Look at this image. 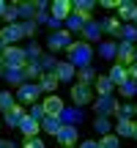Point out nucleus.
Returning a JSON list of instances; mask_svg holds the SVG:
<instances>
[{"instance_id":"1","label":"nucleus","mask_w":137,"mask_h":148,"mask_svg":"<svg viewBox=\"0 0 137 148\" xmlns=\"http://www.w3.org/2000/svg\"><path fill=\"white\" fill-rule=\"evenodd\" d=\"M66 52H68V63H71L74 69H88L90 60H93V47H90V41H74Z\"/></svg>"},{"instance_id":"2","label":"nucleus","mask_w":137,"mask_h":148,"mask_svg":"<svg viewBox=\"0 0 137 148\" xmlns=\"http://www.w3.org/2000/svg\"><path fill=\"white\" fill-rule=\"evenodd\" d=\"M3 66L5 69H25L27 66V55L22 47H8L3 52Z\"/></svg>"},{"instance_id":"3","label":"nucleus","mask_w":137,"mask_h":148,"mask_svg":"<svg viewBox=\"0 0 137 148\" xmlns=\"http://www.w3.org/2000/svg\"><path fill=\"white\" fill-rule=\"evenodd\" d=\"M90 88H93V85H85V82H77L71 88V101L79 107V110H82L85 104H93V90Z\"/></svg>"},{"instance_id":"4","label":"nucleus","mask_w":137,"mask_h":148,"mask_svg":"<svg viewBox=\"0 0 137 148\" xmlns=\"http://www.w3.org/2000/svg\"><path fill=\"white\" fill-rule=\"evenodd\" d=\"M38 96H41L38 82H25V85H19V90H16V101H19V104H36Z\"/></svg>"},{"instance_id":"5","label":"nucleus","mask_w":137,"mask_h":148,"mask_svg":"<svg viewBox=\"0 0 137 148\" xmlns=\"http://www.w3.org/2000/svg\"><path fill=\"white\" fill-rule=\"evenodd\" d=\"M71 44H74V41H71V33H68L66 27H63V30L49 33V38H47V47H49V49H68Z\"/></svg>"},{"instance_id":"6","label":"nucleus","mask_w":137,"mask_h":148,"mask_svg":"<svg viewBox=\"0 0 137 148\" xmlns=\"http://www.w3.org/2000/svg\"><path fill=\"white\" fill-rule=\"evenodd\" d=\"M115 63L126 66V69L134 63V44H129V41H121V44H118V49H115Z\"/></svg>"},{"instance_id":"7","label":"nucleus","mask_w":137,"mask_h":148,"mask_svg":"<svg viewBox=\"0 0 137 148\" xmlns=\"http://www.w3.org/2000/svg\"><path fill=\"white\" fill-rule=\"evenodd\" d=\"M77 137H79L77 126H68V123H63V129H60V132L55 134V140L60 143V148H68V145H74V143H77Z\"/></svg>"},{"instance_id":"8","label":"nucleus","mask_w":137,"mask_h":148,"mask_svg":"<svg viewBox=\"0 0 137 148\" xmlns=\"http://www.w3.org/2000/svg\"><path fill=\"white\" fill-rule=\"evenodd\" d=\"M49 14H52V19L66 22L68 16H71V0H55V3L49 5Z\"/></svg>"},{"instance_id":"9","label":"nucleus","mask_w":137,"mask_h":148,"mask_svg":"<svg viewBox=\"0 0 137 148\" xmlns=\"http://www.w3.org/2000/svg\"><path fill=\"white\" fill-rule=\"evenodd\" d=\"M118 101L112 99V96H99V99H93V110L99 112V115H107L110 118V112H115Z\"/></svg>"},{"instance_id":"10","label":"nucleus","mask_w":137,"mask_h":148,"mask_svg":"<svg viewBox=\"0 0 137 148\" xmlns=\"http://www.w3.org/2000/svg\"><path fill=\"white\" fill-rule=\"evenodd\" d=\"M22 118H25V104H14L8 112H3V123H5V126H16V129H19Z\"/></svg>"},{"instance_id":"11","label":"nucleus","mask_w":137,"mask_h":148,"mask_svg":"<svg viewBox=\"0 0 137 148\" xmlns=\"http://www.w3.org/2000/svg\"><path fill=\"white\" fill-rule=\"evenodd\" d=\"M93 0H74L71 3V14H77V16H82L85 22H90V14H93Z\"/></svg>"},{"instance_id":"12","label":"nucleus","mask_w":137,"mask_h":148,"mask_svg":"<svg viewBox=\"0 0 137 148\" xmlns=\"http://www.w3.org/2000/svg\"><path fill=\"white\" fill-rule=\"evenodd\" d=\"M99 27H101V33H110L112 38H121V19L118 16H104V19L99 22Z\"/></svg>"},{"instance_id":"13","label":"nucleus","mask_w":137,"mask_h":148,"mask_svg":"<svg viewBox=\"0 0 137 148\" xmlns=\"http://www.w3.org/2000/svg\"><path fill=\"white\" fill-rule=\"evenodd\" d=\"M44 104V110H47V115H58L60 118V112H63V99H60V96H55V93H49L47 96V101H41Z\"/></svg>"},{"instance_id":"14","label":"nucleus","mask_w":137,"mask_h":148,"mask_svg":"<svg viewBox=\"0 0 137 148\" xmlns=\"http://www.w3.org/2000/svg\"><path fill=\"white\" fill-rule=\"evenodd\" d=\"M19 129H22V134H25V137H38V132H41V123L33 121V118L25 112V118L19 121Z\"/></svg>"},{"instance_id":"15","label":"nucleus","mask_w":137,"mask_h":148,"mask_svg":"<svg viewBox=\"0 0 137 148\" xmlns=\"http://www.w3.org/2000/svg\"><path fill=\"white\" fill-rule=\"evenodd\" d=\"M55 74H58V79H60V82H71V79H74V74H77V69H74L68 60H58V69H55Z\"/></svg>"},{"instance_id":"16","label":"nucleus","mask_w":137,"mask_h":148,"mask_svg":"<svg viewBox=\"0 0 137 148\" xmlns=\"http://www.w3.org/2000/svg\"><path fill=\"white\" fill-rule=\"evenodd\" d=\"M58 85H60V79H58V74H55V71H47V74H41V77H38V88L47 90V93H52Z\"/></svg>"},{"instance_id":"17","label":"nucleus","mask_w":137,"mask_h":148,"mask_svg":"<svg viewBox=\"0 0 137 148\" xmlns=\"http://www.w3.org/2000/svg\"><path fill=\"white\" fill-rule=\"evenodd\" d=\"M60 121L68 123V126H77V123L82 121V110H79V107H63V112H60Z\"/></svg>"},{"instance_id":"18","label":"nucleus","mask_w":137,"mask_h":148,"mask_svg":"<svg viewBox=\"0 0 137 148\" xmlns=\"http://www.w3.org/2000/svg\"><path fill=\"white\" fill-rule=\"evenodd\" d=\"M0 36L5 38V44H8V47H14L16 38H22V25H19V22H16V25H5L3 30H0Z\"/></svg>"},{"instance_id":"19","label":"nucleus","mask_w":137,"mask_h":148,"mask_svg":"<svg viewBox=\"0 0 137 148\" xmlns=\"http://www.w3.org/2000/svg\"><path fill=\"white\" fill-rule=\"evenodd\" d=\"M93 88H96V93L99 96H112V79L107 77V74H101V77H96V82H93Z\"/></svg>"},{"instance_id":"20","label":"nucleus","mask_w":137,"mask_h":148,"mask_svg":"<svg viewBox=\"0 0 137 148\" xmlns=\"http://www.w3.org/2000/svg\"><path fill=\"white\" fill-rule=\"evenodd\" d=\"M107 77L112 79V85H115V88H118V85H123V82L129 79V74H126V66H121V63H112V69H110V74H107Z\"/></svg>"},{"instance_id":"21","label":"nucleus","mask_w":137,"mask_h":148,"mask_svg":"<svg viewBox=\"0 0 137 148\" xmlns=\"http://www.w3.org/2000/svg\"><path fill=\"white\" fill-rule=\"evenodd\" d=\"M134 8L137 5L132 0H118V19H126L129 25H132V16H134Z\"/></svg>"},{"instance_id":"22","label":"nucleus","mask_w":137,"mask_h":148,"mask_svg":"<svg viewBox=\"0 0 137 148\" xmlns=\"http://www.w3.org/2000/svg\"><path fill=\"white\" fill-rule=\"evenodd\" d=\"M115 134H118V137H132V134H134V121H132V118H118Z\"/></svg>"},{"instance_id":"23","label":"nucleus","mask_w":137,"mask_h":148,"mask_svg":"<svg viewBox=\"0 0 137 148\" xmlns=\"http://www.w3.org/2000/svg\"><path fill=\"white\" fill-rule=\"evenodd\" d=\"M41 129H44L47 134H58L60 129H63V121H60L58 115H47V118L41 121Z\"/></svg>"},{"instance_id":"24","label":"nucleus","mask_w":137,"mask_h":148,"mask_svg":"<svg viewBox=\"0 0 137 148\" xmlns=\"http://www.w3.org/2000/svg\"><path fill=\"white\" fill-rule=\"evenodd\" d=\"M82 36H85V38H90V41H99V38H101V27H99V22H96V19L85 22V27H82Z\"/></svg>"},{"instance_id":"25","label":"nucleus","mask_w":137,"mask_h":148,"mask_svg":"<svg viewBox=\"0 0 137 148\" xmlns=\"http://www.w3.org/2000/svg\"><path fill=\"white\" fill-rule=\"evenodd\" d=\"M16 11H19V16H22V22H30V19H36V3H16Z\"/></svg>"},{"instance_id":"26","label":"nucleus","mask_w":137,"mask_h":148,"mask_svg":"<svg viewBox=\"0 0 137 148\" xmlns=\"http://www.w3.org/2000/svg\"><path fill=\"white\" fill-rule=\"evenodd\" d=\"M63 25H66V30H68V33H82L85 19H82V16H77V14H71V16H68V19L63 22Z\"/></svg>"},{"instance_id":"27","label":"nucleus","mask_w":137,"mask_h":148,"mask_svg":"<svg viewBox=\"0 0 137 148\" xmlns=\"http://www.w3.org/2000/svg\"><path fill=\"white\" fill-rule=\"evenodd\" d=\"M8 82H14V85H25L27 79H25V69H5V74H3Z\"/></svg>"},{"instance_id":"28","label":"nucleus","mask_w":137,"mask_h":148,"mask_svg":"<svg viewBox=\"0 0 137 148\" xmlns=\"http://www.w3.org/2000/svg\"><path fill=\"white\" fill-rule=\"evenodd\" d=\"M93 129L101 134V137H104V134H110V132H112V123H110V118H107V115H99V118L93 121Z\"/></svg>"},{"instance_id":"29","label":"nucleus","mask_w":137,"mask_h":148,"mask_svg":"<svg viewBox=\"0 0 137 148\" xmlns=\"http://www.w3.org/2000/svg\"><path fill=\"white\" fill-rule=\"evenodd\" d=\"M38 66H41V71L47 74V71H55V69H58V60H55L52 55L41 52V58H38Z\"/></svg>"},{"instance_id":"30","label":"nucleus","mask_w":137,"mask_h":148,"mask_svg":"<svg viewBox=\"0 0 137 148\" xmlns=\"http://www.w3.org/2000/svg\"><path fill=\"white\" fill-rule=\"evenodd\" d=\"M115 49H118V44H112V41H101L99 44V55H101V58H107V60L115 58Z\"/></svg>"},{"instance_id":"31","label":"nucleus","mask_w":137,"mask_h":148,"mask_svg":"<svg viewBox=\"0 0 137 148\" xmlns=\"http://www.w3.org/2000/svg\"><path fill=\"white\" fill-rule=\"evenodd\" d=\"M41 66H38V60H33V63H27L25 66V79H27V82H30V79H38V77H41Z\"/></svg>"},{"instance_id":"32","label":"nucleus","mask_w":137,"mask_h":148,"mask_svg":"<svg viewBox=\"0 0 137 148\" xmlns=\"http://www.w3.org/2000/svg\"><path fill=\"white\" fill-rule=\"evenodd\" d=\"M25 55H27V63L38 60V58H41V44H38V41H30V44H27V49H25Z\"/></svg>"},{"instance_id":"33","label":"nucleus","mask_w":137,"mask_h":148,"mask_svg":"<svg viewBox=\"0 0 137 148\" xmlns=\"http://www.w3.org/2000/svg\"><path fill=\"white\" fill-rule=\"evenodd\" d=\"M96 77H99V74L93 71V66H88V69H79V82L93 85V82H96Z\"/></svg>"},{"instance_id":"34","label":"nucleus","mask_w":137,"mask_h":148,"mask_svg":"<svg viewBox=\"0 0 137 148\" xmlns=\"http://www.w3.org/2000/svg\"><path fill=\"white\" fill-rule=\"evenodd\" d=\"M27 115H30L33 121L41 123L44 118H47V110H44V104H38V101H36V104H30V112H27Z\"/></svg>"},{"instance_id":"35","label":"nucleus","mask_w":137,"mask_h":148,"mask_svg":"<svg viewBox=\"0 0 137 148\" xmlns=\"http://www.w3.org/2000/svg\"><path fill=\"white\" fill-rule=\"evenodd\" d=\"M121 38H123V41H129V44H134L137 41V27L134 25H123L121 27Z\"/></svg>"},{"instance_id":"36","label":"nucleus","mask_w":137,"mask_h":148,"mask_svg":"<svg viewBox=\"0 0 137 148\" xmlns=\"http://www.w3.org/2000/svg\"><path fill=\"white\" fill-rule=\"evenodd\" d=\"M118 90H121V96H126V99H134V93H137V85L132 82V79H126L123 85H118Z\"/></svg>"},{"instance_id":"37","label":"nucleus","mask_w":137,"mask_h":148,"mask_svg":"<svg viewBox=\"0 0 137 148\" xmlns=\"http://www.w3.org/2000/svg\"><path fill=\"white\" fill-rule=\"evenodd\" d=\"M11 107H14V96H11L8 90H0V110H3V112H8Z\"/></svg>"},{"instance_id":"38","label":"nucleus","mask_w":137,"mask_h":148,"mask_svg":"<svg viewBox=\"0 0 137 148\" xmlns=\"http://www.w3.org/2000/svg\"><path fill=\"white\" fill-rule=\"evenodd\" d=\"M99 148H121V145H118V134H104V137H101L99 140Z\"/></svg>"},{"instance_id":"39","label":"nucleus","mask_w":137,"mask_h":148,"mask_svg":"<svg viewBox=\"0 0 137 148\" xmlns=\"http://www.w3.org/2000/svg\"><path fill=\"white\" fill-rule=\"evenodd\" d=\"M3 19H5V25H16V19H19V11H16V3H14V5H8V8H5V14H3Z\"/></svg>"},{"instance_id":"40","label":"nucleus","mask_w":137,"mask_h":148,"mask_svg":"<svg viewBox=\"0 0 137 148\" xmlns=\"http://www.w3.org/2000/svg\"><path fill=\"white\" fill-rule=\"evenodd\" d=\"M115 115L118 118H132L134 115V104H118L115 107Z\"/></svg>"},{"instance_id":"41","label":"nucleus","mask_w":137,"mask_h":148,"mask_svg":"<svg viewBox=\"0 0 137 148\" xmlns=\"http://www.w3.org/2000/svg\"><path fill=\"white\" fill-rule=\"evenodd\" d=\"M49 19H52V14H47V11H36V25H49Z\"/></svg>"},{"instance_id":"42","label":"nucleus","mask_w":137,"mask_h":148,"mask_svg":"<svg viewBox=\"0 0 137 148\" xmlns=\"http://www.w3.org/2000/svg\"><path fill=\"white\" fill-rule=\"evenodd\" d=\"M19 25H22V36H33V33H36V22H19Z\"/></svg>"},{"instance_id":"43","label":"nucleus","mask_w":137,"mask_h":148,"mask_svg":"<svg viewBox=\"0 0 137 148\" xmlns=\"http://www.w3.org/2000/svg\"><path fill=\"white\" fill-rule=\"evenodd\" d=\"M25 148H44V143L38 137H25Z\"/></svg>"},{"instance_id":"44","label":"nucleus","mask_w":137,"mask_h":148,"mask_svg":"<svg viewBox=\"0 0 137 148\" xmlns=\"http://www.w3.org/2000/svg\"><path fill=\"white\" fill-rule=\"evenodd\" d=\"M126 74H129V79H132V82L137 85V63H132V66H129V69H126Z\"/></svg>"},{"instance_id":"45","label":"nucleus","mask_w":137,"mask_h":148,"mask_svg":"<svg viewBox=\"0 0 137 148\" xmlns=\"http://www.w3.org/2000/svg\"><path fill=\"white\" fill-rule=\"evenodd\" d=\"M101 5L104 8H118V0H101Z\"/></svg>"},{"instance_id":"46","label":"nucleus","mask_w":137,"mask_h":148,"mask_svg":"<svg viewBox=\"0 0 137 148\" xmlns=\"http://www.w3.org/2000/svg\"><path fill=\"white\" fill-rule=\"evenodd\" d=\"M0 148H16L14 140H0Z\"/></svg>"},{"instance_id":"47","label":"nucleus","mask_w":137,"mask_h":148,"mask_svg":"<svg viewBox=\"0 0 137 148\" xmlns=\"http://www.w3.org/2000/svg\"><path fill=\"white\" fill-rule=\"evenodd\" d=\"M79 148H99V143H96V140H85Z\"/></svg>"},{"instance_id":"48","label":"nucleus","mask_w":137,"mask_h":148,"mask_svg":"<svg viewBox=\"0 0 137 148\" xmlns=\"http://www.w3.org/2000/svg\"><path fill=\"white\" fill-rule=\"evenodd\" d=\"M5 49H8V44H5V38L0 36V52H5Z\"/></svg>"},{"instance_id":"49","label":"nucleus","mask_w":137,"mask_h":148,"mask_svg":"<svg viewBox=\"0 0 137 148\" xmlns=\"http://www.w3.org/2000/svg\"><path fill=\"white\" fill-rule=\"evenodd\" d=\"M5 8H8V3H3V0H0V16L5 14Z\"/></svg>"},{"instance_id":"50","label":"nucleus","mask_w":137,"mask_h":148,"mask_svg":"<svg viewBox=\"0 0 137 148\" xmlns=\"http://www.w3.org/2000/svg\"><path fill=\"white\" fill-rule=\"evenodd\" d=\"M132 25L137 27V8H134V16H132Z\"/></svg>"},{"instance_id":"51","label":"nucleus","mask_w":137,"mask_h":148,"mask_svg":"<svg viewBox=\"0 0 137 148\" xmlns=\"http://www.w3.org/2000/svg\"><path fill=\"white\" fill-rule=\"evenodd\" d=\"M3 74H5V66H3V60H0V77H3Z\"/></svg>"},{"instance_id":"52","label":"nucleus","mask_w":137,"mask_h":148,"mask_svg":"<svg viewBox=\"0 0 137 148\" xmlns=\"http://www.w3.org/2000/svg\"><path fill=\"white\" fill-rule=\"evenodd\" d=\"M132 137H134V140H137V123H134V134H132Z\"/></svg>"},{"instance_id":"53","label":"nucleus","mask_w":137,"mask_h":148,"mask_svg":"<svg viewBox=\"0 0 137 148\" xmlns=\"http://www.w3.org/2000/svg\"><path fill=\"white\" fill-rule=\"evenodd\" d=\"M134 63H137V49H134Z\"/></svg>"},{"instance_id":"54","label":"nucleus","mask_w":137,"mask_h":148,"mask_svg":"<svg viewBox=\"0 0 137 148\" xmlns=\"http://www.w3.org/2000/svg\"><path fill=\"white\" fill-rule=\"evenodd\" d=\"M134 115H137V104H134Z\"/></svg>"},{"instance_id":"55","label":"nucleus","mask_w":137,"mask_h":148,"mask_svg":"<svg viewBox=\"0 0 137 148\" xmlns=\"http://www.w3.org/2000/svg\"><path fill=\"white\" fill-rule=\"evenodd\" d=\"M0 60H3V52H0Z\"/></svg>"},{"instance_id":"56","label":"nucleus","mask_w":137,"mask_h":148,"mask_svg":"<svg viewBox=\"0 0 137 148\" xmlns=\"http://www.w3.org/2000/svg\"><path fill=\"white\" fill-rule=\"evenodd\" d=\"M0 126H3V121H0Z\"/></svg>"},{"instance_id":"57","label":"nucleus","mask_w":137,"mask_h":148,"mask_svg":"<svg viewBox=\"0 0 137 148\" xmlns=\"http://www.w3.org/2000/svg\"><path fill=\"white\" fill-rule=\"evenodd\" d=\"M68 148H74V145H68Z\"/></svg>"}]
</instances>
